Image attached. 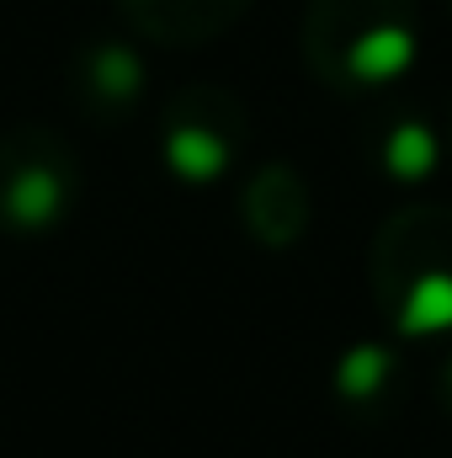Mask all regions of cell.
Wrapping results in <instances>:
<instances>
[{"label":"cell","mask_w":452,"mask_h":458,"mask_svg":"<svg viewBox=\"0 0 452 458\" xmlns=\"http://www.w3.org/2000/svg\"><path fill=\"white\" fill-rule=\"evenodd\" d=\"M356 81H394L415 64V38L405 27H367L346 54Z\"/></svg>","instance_id":"cell-1"},{"label":"cell","mask_w":452,"mask_h":458,"mask_svg":"<svg viewBox=\"0 0 452 458\" xmlns=\"http://www.w3.org/2000/svg\"><path fill=\"white\" fill-rule=\"evenodd\" d=\"M399 331L405 336H442V331H452V272H426L405 293Z\"/></svg>","instance_id":"cell-2"},{"label":"cell","mask_w":452,"mask_h":458,"mask_svg":"<svg viewBox=\"0 0 452 458\" xmlns=\"http://www.w3.org/2000/svg\"><path fill=\"white\" fill-rule=\"evenodd\" d=\"M165 160H171V171L187 176V182H213L229 165V149H224V139L208 133V128H176L171 144H165Z\"/></svg>","instance_id":"cell-3"},{"label":"cell","mask_w":452,"mask_h":458,"mask_svg":"<svg viewBox=\"0 0 452 458\" xmlns=\"http://www.w3.org/2000/svg\"><path fill=\"white\" fill-rule=\"evenodd\" d=\"M431 165H437V139H431V128H421V123L394 128V139H389V171H394L399 182H421Z\"/></svg>","instance_id":"cell-4"},{"label":"cell","mask_w":452,"mask_h":458,"mask_svg":"<svg viewBox=\"0 0 452 458\" xmlns=\"http://www.w3.org/2000/svg\"><path fill=\"white\" fill-rule=\"evenodd\" d=\"M54 214H59V176H48V171L16 176V187H11V219L16 225H48Z\"/></svg>","instance_id":"cell-5"},{"label":"cell","mask_w":452,"mask_h":458,"mask_svg":"<svg viewBox=\"0 0 452 458\" xmlns=\"http://www.w3.org/2000/svg\"><path fill=\"white\" fill-rule=\"evenodd\" d=\"M383 378H389V357H383L378 346H356V352L340 362V373H336V384H340L346 400H367V394H378Z\"/></svg>","instance_id":"cell-6"}]
</instances>
